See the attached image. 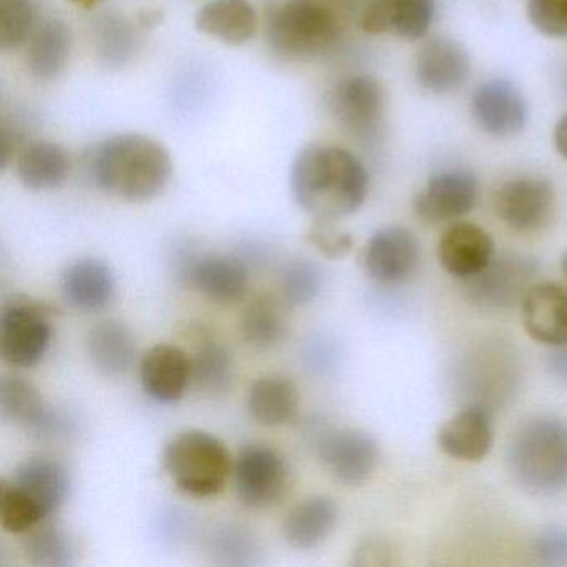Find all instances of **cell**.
<instances>
[{
	"label": "cell",
	"instance_id": "obj_1",
	"mask_svg": "<svg viewBox=\"0 0 567 567\" xmlns=\"http://www.w3.org/2000/svg\"><path fill=\"white\" fill-rule=\"evenodd\" d=\"M290 188L298 207L315 220L338 221L363 207L370 177L360 158L347 148L313 144L295 157Z\"/></svg>",
	"mask_w": 567,
	"mask_h": 567
},
{
	"label": "cell",
	"instance_id": "obj_2",
	"mask_svg": "<svg viewBox=\"0 0 567 567\" xmlns=\"http://www.w3.org/2000/svg\"><path fill=\"white\" fill-rule=\"evenodd\" d=\"M89 171L99 190L141 204L167 188L174 165L161 142L142 134H118L95 145Z\"/></svg>",
	"mask_w": 567,
	"mask_h": 567
},
{
	"label": "cell",
	"instance_id": "obj_3",
	"mask_svg": "<svg viewBox=\"0 0 567 567\" xmlns=\"http://www.w3.org/2000/svg\"><path fill=\"white\" fill-rule=\"evenodd\" d=\"M511 476L534 496H556L567 489V421L537 414L511 437L506 454Z\"/></svg>",
	"mask_w": 567,
	"mask_h": 567
},
{
	"label": "cell",
	"instance_id": "obj_4",
	"mask_svg": "<svg viewBox=\"0 0 567 567\" xmlns=\"http://www.w3.org/2000/svg\"><path fill=\"white\" fill-rule=\"evenodd\" d=\"M340 18L323 0H271L265 35L275 54L310 62L330 54L341 39Z\"/></svg>",
	"mask_w": 567,
	"mask_h": 567
},
{
	"label": "cell",
	"instance_id": "obj_5",
	"mask_svg": "<svg viewBox=\"0 0 567 567\" xmlns=\"http://www.w3.org/2000/svg\"><path fill=\"white\" fill-rule=\"evenodd\" d=\"M165 471L181 493L214 497L234 474V461L224 441L200 430L175 434L164 450Z\"/></svg>",
	"mask_w": 567,
	"mask_h": 567
},
{
	"label": "cell",
	"instance_id": "obj_6",
	"mask_svg": "<svg viewBox=\"0 0 567 567\" xmlns=\"http://www.w3.org/2000/svg\"><path fill=\"white\" fill-rule=\"evenodd\" d=\"M52 310L25 295L9 298L0 313V354L11 367L41 363L52 343Z\"/></svg>",
	"mask_w": 567,
	"mask_h": 567
},
{
	"label": "cell",
	"instance_id": "obj_7",
	"mask_svg": "<svg viewBox=\"0 0 567 567\" xmlns=\"http://www.w3.org/2000/svg\"><path fill=\"white\" fill-rule=\"evenodd\" d=\"M539 265L536 258L519 254L494 255L474 277L463 280L464 297L481 310L503 311L520 305L534 285Z\"/></svg>",
	"mask_w": 567,
	"mask_h": 567
},
{
	"label": "cell",
	"instance_id": "obj_8",
	"mask_svg": "<svg viewBox=\"0 0 567 567\" xmlns=\"http://www.w3.org/2000/svg\"><path fill=\"white\" fill-rule=\"evenodd\" d=\"M234 481L241 504L251 509H268L287 496L290 470L274 447L247 444L235 457Z\"/></svg>",
	"mask_w": 567,
	"mask_h": 567
},
{
	"label": "cell",
	"instance_id": "obj_9",
	"mask_svg": "<svg viewBox=\"0 0 567 567\" xmlns=\"http://www.w3.org/2000/svg\"><path fill=\"white\" fill-rule=\"evenodd\" d=\"M556 192L550 182L519 177L504 182L494 194V210L504 225L519 234H536L553 220Z\"/></svg>",
	"mask_w": 567,
	"mask_h": 567
},
{
	"label": "cell",
	"instance_id": "obj_10",
	"mask_svg": "<svg viewBox=\"0 0 567 567\" xmlns=\"http://www.w3.org/2000/svg\"><path fill=\"white\" fill-rule=\"evenodd\" d=\"M317 454L328 474L344 486H360L370 480L380 461L377 441L364 431L351 427L323 433Z\"/></svg>",
	"mask_w": 567,
	"mask_h": 567
},
{
	"label": "cell",
	"instance_id": "obj_11",
	"mask_svg": "<svg viewBox=\"0 0 567 567\" xmlns=\"http://www.w3.org/2000/svg\"><path fill=\"white\" fill-rule=\"evenodd\" d=\"M0 416L42 440L64 436L72 426L71 417L51 406L34 384L19 377L0 381Z\"/></svg>",
	"mask_w": 567,
	"mask_h": 567
},
{
	"label": "cell",
	"instance_id": "obj_12",
	"mask_svg": "<svg viewBox=\"0 0 567 567\" xmlns=\"http://www.w3.org/2000/svg\"><path fill=\"white\" fill-rule=\"evenodd\" d=\"M480 197V185L467 171H444L427 181L424 190L414 197V215L427 225L446 224L466 217Z\"/></svg>",
	"mask_w": 567,
	"mask_h": 567
},
{
	"label": "cell",
	"instance_id": "obj_13",
	"mask_svg": "<svg viewBox=\"0 0 567 567\" xmlns=\"http://www.w3.org/2000/svg\"><path fill=\"white\" fill-rule=\"evenodd\" d=\"M420 264L416 235L404 227H383L371 235L361 254L364 274L381 285L406 281Z\"/></svg>",
	"mask_w": 567,
	"mask_h": 567
},
{
	"label": "cell",
	"instance_id": "obj_14",
	"mask_svg": "<svg viewBox=\"0 0 567 567\" xmlns=\"http://www.w3.org/2000/svg\"><path fill=\"white\" fill-rule=\"evenodd\" d=\"M471 112L481 131L493 137H513L526 127V99L516 85L504 79L481 84L471 97Z\"/></svg>",
	"mask_w": 567,
	"mask_h": 567
},
{
	"label": "cell",
	"instance_id": "obj_15",
	"mask_svg": "<svg viewBox=\"0 0 567 567\" xmlns=\"http://www.w3.org/2000/svg\"><path fill=\"white\" fill-rule=\"evenodd\" d=\"M333 112L354 137L373 138L383 122L384 95L380 82L370 75L344 79L334 89Z\"/></svg>",
	"mask_w": 567,
	"mask_h": 567
},
{
	"label": "cell",
	"instance_id": "obj_16",
	"mask_svg": "<svg viewBox=\"0 0 567 567\" xmlns=\"http://www.w3.org/2000/svg\"><path fill=\"white\" fill-rule=\"evenodd\" d=\"M188 287L218 305L244 300L250 275L244 261L228 255L208 254L188 258L182 268Z\"/></svg>",
	"mask_w": 567,
	"mask_h": 567
},
{
	"label": "cell",
	"instance_id": "obj_17",
	"mask_svg": "<svg viewBox=\"0 0 567 567\" xmlns=\"http://www.w3.org/2000/svg\"><path fill=\"white\" fill-rule=\"evenodd\" d=\"M524 330L537 343L567 344V288L553 281L530 285L520 301Z\"/></svg>",
	"mask_w": 567,
	"mask_h": 567
},
{
	"label": "cell",
	"instance_id": "obj_18",
	"mask_svg": "<svg viewBox=\"0 0 567 567\" xmlns=\"http://www.w3.org/2000/svg\"><path fill=\"white\" fill-rule=\"evenodd\" d=\"M434 0H371L360 18L361 31L371 35L394 34L421 41L433 24Z\"/></svg>",
	"mask_w": 567,
	"mask_h": 567
},
{
	"label": "cell",
	"instance_id": "obj_19",
	"mask_svg": "<svg viewBox=\"0 0 567 567\" xmlns=\"http://www.w3.org/2000/svg\"><path fill=\"white\" fill-rule=\"evenodd\" d=\"M141 383L157 403H177L192 384L190 354L175 344H155L142 358Z\"/></svg>",
	"mask_w": 567,
	"mask_h": 567
},
{
	"label": "cell",
	"instance_id": "obj_20",
	"mask_svg": "<svg viewBox=\"0 0 567 567\" xmlns=\"http://www.w3.org/2000/svg\"><path fill=\"white\" fill-rule=\"evenodd\" d=\"M494 257V240L480 225L456 221L441 235L437 260L451 277L467 280Z\"/></svg>",
	"mask_w": 567,
	"mask_h": 567
},
{
	"label": "cell",
	"instance_id": "obj_21",
	"mask_svg": "<svg viewBox=\"0 0 567 567\" xmlns=\"http://www.w3.org/2000/svg\"><path fill=\"white\" fill-rule=\"evenodd\" d=\"M471 71L470 55L453 39H430L417 52L416 81L431 94H450L466 82Z\"/></svg>",
	"mask_w": 567,
	"mask_h": 567
},
{
	"label": "cell",
	"instance_id": "obj_22",
	"mask_svg": "<svg viewBox=\"0 0 567 567\" xmlns=\"http://www.w3.org/2000/svg\"><path fill=\"white\" fill-rule=\"evenodd\" d=\"M115 290L114 270L99 258H79L62 271V298L74 310L87 313L105 310L114 301Z\"/></svg>",
	"mask_w": 567,
	"mask_h": 567
},
{
	"label": "cell",
	"instance_id": "obj_23",
	"mask_svg": "<svg viewBox=\"0 0 567 567\" xmlns=\"http://www.w3.org/2000/svg\"><path fill=\"white\" fill-rule=\"evenodd\" d=\"M437 447L446 456L461 461H481L494 443L491 413L481 404H471L444 421L437 431Z\"/></svg>",
	"mask_w": 567,
	"mask_h": 567
},
{
	"label": "cell",
	"instance_id": "obj_24",
	"mask_svg": "<svg viewBox=\"0 0 567 567\" xmlns=\"http://www.w3.org/2000/svg\"><path fill=\"white\" fill-rule=\"evenodd\" d=\"M29 499L34 501L51 519L69 499L71 476L54 457L32 456L22 461L11 481Z\"/></svg>",
	"mask_w": 567,
	"mask_h": 567
},
{
	"label": "cell",
	"instance_id": "obj_25",
	"mask_svg": "<svg viewBox=\"0 0 567 567\" xmlns=\"http://www.w3.org/2000/svg\"><path fill=\"white\" fill-rule=\"evenodd\" d=\"M247 410L260 426H284L291 423L300 411V390L291 378L265 374L250 384Z\"/></svg>",
	"mask_w": 567,
	"mask_h": 567
},
{
	"label": "cell",
	"instance_id": "obj_26",
	"mask_svg": "<svg viewBox=\"0 0 567 567\" xmlns=\"http://www.w3.org/2000/svg\"><path fill=\"white\" fill-rule=\"evenodd\" d=\"M71 171V157L54 142H25L16 155V172L29 190H55L68 182Z\"/></svg>",
	"mask_w": 567,
	"mask_h": 567
},
{
	"label": "cell",
	"instance_id": "obj_27",
	"mask_svg": "<svg viewBox=\"0 0 567 567\" xmlns=\"http://www.w3.org/2000/svg\"><path fill=\"white\" fill-rule=\"evenodd\" d=\"M25 51V68L35 81H55L71 58L72 32L62 19H45L35 28Z\"/></svg>",
	"mask_w": 567,
	"mask_h": 567
},
{
	"label": "cell",
	"instance_id": "obj_28",
	"mask_svg": "<svg viewBox=\"0 0 567 567\" xmlns=\"http://www.w3.org/2000/svg\"><path fill=\"white\" fill-rule=\"evenodd\" d=\"M195 28L224 44L244 45L257 35L258 16L250 0H210L195 16Z\"/></svg>",
	"mask_w": 567,
	"mask_h": 567
},
{
	"label": "cell",
	"instance_id": "obj_29",
	"mask_svg": "<svg viewBox=\"0 0 567 567\" xmlns=\"http://www.w3.org/2000/svg\"><path fill=\"white\" fill-rule=\"evenodd\" d=\"M340 517L334 499L310 496L298 503L284 520V537L295 549H313L333 533Z\"/></svg>",
	"mask_w": 567,
	"mask_h": 567
},
{
	"label": "cell",
	"instance_id": "obj_30",
	"mask_svg": "<svg viewBox=\"0 0 567 567\" xmlns=\"http://www.w3.org/2000/svg\"><path fill=\"white\" fill-rule=\"evenodd\" d=\"M87 353L92 364L107 377L127 373L137 354V340L124 321L102 320L87 334Z\"/></svg>",
	"mask_w": 567,
	"mask_h": 567
},
{
	"label": "cell",
	"instance_id": "obj_31",
	"mask_svg": "<svg viewBox=\"0 0 567 567\" xmlns=\"http://www.w3.org/2000/svg\"><path fill=\"white\" fill-rule=\"evenodd\" d=\"M288 318L285 305L274 295H257L245 307L240 318V333L254 350L265 351L278 347L287 337Z\"/></svg>",
	"mask_w": 567,
	"mask_h": 567
},
{
	"label": "cell",
	"instance_id": "obj_32",
	"mask_svg": "<svg viewBox=\"0 0 567 567\" xmlns=\"http://www.w3.org/2000/svg\"><path fill=\"white\" fill-rule=\"evenodd\" d=\"M25 559L35 567H71L75 564V544L68 530L58 524L44 523L24 534Z\"/></svg>",
	"mask_w": 567,
	"mask_h": 567
},
{
	"label": "cell",
	"instance_id": "obj_33",
	"mask_svg": "<svg viewBox=\"0 0 567 567\" xmlns=\"http://www.w3.org/2000/svg\"><path fill=\"white\" fill-rule=\"evenodd\" d=\"M192 384L208 396H220L230 390L234 363L224 344L205 340L192 354Z\"/></svg>",
	"mask_w": 567,
	"mask_h": 567
},
{
	"label": "cell",
	"instance_id": "obj_34",
	"mask_svg": "<svg viewBox=\"0 0 567 567\" xmlns=\"http://www.w3.org/2000/svg\"><path fill=\"white\" fill-rule=\"evenodd\" d=\"M323 284V270L315 261L293 260L281 271V297L290 307H305L320 297Z\"/></svg>",
	"mask_w": 567,
	"mask_h": 567
},
{
	"label": "cell",
	"instance_id": "obj_35",
	"mask_svg": "<svg viewBox=\"0 0 567 567\" xmlns=\"http://www.w3.org/2000/svg\"><path fill=\"white\" fill-rule=\"evenodd\" d=\"M44 511L11 481L0 484V524L9 534H25L48 520Z\"/></svg>",
	"mask_w": 567,
	"mask_h": 567
},
{
	"label": "cell",
	"instance_id": "obj_36",
	"mask_svg": "<svg viewBox=\"0 0 567 567\" xmlns=\"http://www.w3.org/2000/svg\"><path fill=\"white\" fill-rule=\"evenodd\" d=\"M95 32L99 58L111 68H122L135 49L134 28L121 16L109 14L97 22Z\"/></svg>",
	"mask_w": 567,
	"mask_h": 567
},
{
	"label": "cell",
	"instance_id": "obj_37",
	"mask_svg": "<svg viewBox=\"0 0 567 567\" xmlns=\"http://www.w3.org/2000/svg\"><path fill=\"white\" fill-rule=\"evenodd\" d=\"M38 28L32 0H0V49L16 51L28 44Z\"/></svg>",
	"mask_w": 567,
	"mask_h": 567
},
{
	"label": "cell",
	"instance_id": "obj_38",
	"mask_svg": "<svg viewBox=\"0 0 567 567\" xmlns=\"http://www.w3.org/2000/svg\"><path fill=\"white\" fill-rule=\"evenodd\" d=\"M527 18L547 38H567V0H527Z\"/></svg>",
	"mask_w": 567,
	"mask_h": 567
},
{
	"label": "cell",
	"instance_id": "obj_39",
	"mask_svg": "<svg viewBox=\"0 0 567 567\" xmlns=\"http://www.w3.org/2000/svg\"><path fill=\"white\" fill-rule=\"evenodd\" d=\"M308 244L328 258H343L353 250V237L337 227V221L315 220L307 231Z\"/></svg>",
	"mask_w": 567,
	"mask_h": 567
},
{
	"label": "cell",
	"instance_id": "obj_40",
	"mask_svg": "<svg viewBox=\"0 0 567 567\" xmlns=\"http://www.w3.org/2000/svg\"><path fill=\"white\" fill-rule=\"evenodd\" d=\"M534 557L540 566H567V529L566 527H547L540 530L534 540Z\"/></svg>",
	"mask_w": 567,
	"mask_h": 567
},
{
	"label": "cell",
	"instance_id": "obj_41",
	"mask_svg": "<svg viewBox=\"0 0 567 567\" xmlns=\"http://www.w3.org/2000/svg\"><path fill=\"white\" fill-rule=\"evenodd\" d=\"M218 556L224 557L225 564L244 566L254 563L251 554H255V544L250 536L241 530H224L217 540H214Z\"/></svg>",
	"mask_w": 567,
	"mask_h": 567
},
{
	"label": "cell",
	"instance_id": "obj_42",
	"mask_svg": "<svg viewBox=\"0 0 567 567\" xmlns=\"http://www.w3.org/2000/svg\"><path fill=\"white\" fill-rule=\"evenodd\" d=\"M393 549L380 537H367L353 550V566H390Z\"/></svg>",
	"mask_w": 567,
	"mask_h": 567
},
{
	"label": "cell",
	"instance_id": "obj_43",
	"mask_svg": "<svg viewBox=\"0 0 567 567\" xmlns=\"http://www.w3.org/2000/svg\"><path fill=\"white\" fill-rule=\"evenodd\" d=\"M547 364H549V370L553 371L554 377L567 381V344L554 348Z\"/></svg>",
	"mask_w": 567,
	"mask_h": 567
},
{
	"label": "cell",
	"instance_id": "obj_44",
	"mask_svg": "<svg viewBox=\"0 0 567 567\" xmlns=\"http://www.w3.org/2000/svg\"><path fill=\"white\" fill-rule=\"evenodd\" d=\"M554 145H556L557 154L567 161V114L563 115L554 128Z\"/></svg>",
	"mask_w": 567,
	"mask_h": 567
},
{
	"label": "cell",
	"instance_id": "obj_45",
	"mask_svg": "<svg viewBox=\"0 0 567 567\" xmlns=\"http://www.w3.org/2000/svg\"><path fill=\"white\" fill-rule=\"evenodd\" d=\"M72 4L78 6L82 9H95L99 4H102L104 0H69Z\"/></svg>",
	"mask_w": 567,
	"mask_h": 567
},
{
	"label": "cell",
	"instance_id": "obj_46",
	"mask_svg": "<svg viewBox=\"0 0 567 567\" xmlns=\"http://www.w3.org/2000/svg\"><path fill=\"white\" fill-rule=\"evenodd\" d=\"M560 268H563L564 277L567 278V251L564 254L563 260H560Z\"/></svg>",
	"mask_w": 567,
	"mask_h": 567
}]
</instances>
